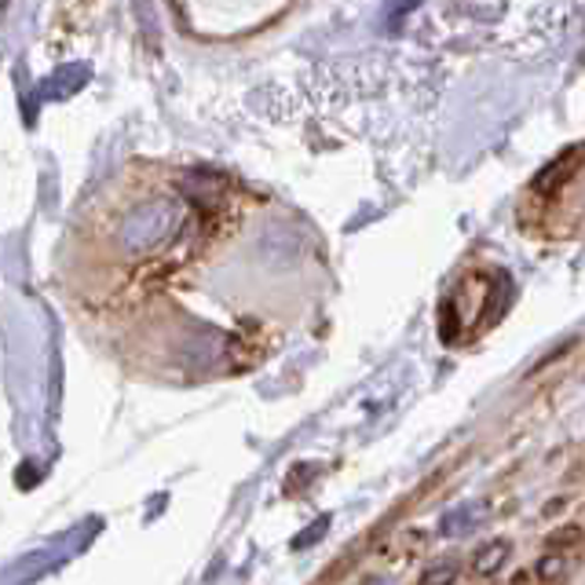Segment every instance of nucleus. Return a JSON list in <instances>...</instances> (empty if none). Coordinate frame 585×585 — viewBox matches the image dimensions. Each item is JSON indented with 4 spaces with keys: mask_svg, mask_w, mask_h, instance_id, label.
Here are the masks:
<instances>
[{
    "mask_svg": "<svg viewBox=\"0 0 585 585\" xmlns=\"http://www.w3.org/2000/svg\"><path fill=\"white\" fill-rule=\"evenodd\" d=\"M501 271H468L462 274L440 304V329L451 344L479 337L501 315Z\"/></svg>",
    "mask_w": 585,
    "mask_h": 585,
    "instance_id": "obj_2",
    "label": "nucleus"
},
{
    "mask_svg": "<svg viewBox=\"0 0 585 585\" xmlns=\"http://www.w3.org/2000/svg\"><path fill=\"white\" fill-rule=\"evenodd\" d=\"M523 227L545 238L585 235V143L567 147L534 176L523 202Z\"/></svg>",
    "mask_w": 585,
    "mask_h": 585,
    "instance_id": "obj_1",
    "label": "nucleus"
}]
</instances>
